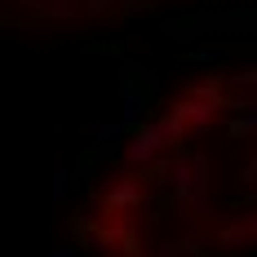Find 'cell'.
<instances>
[{
  "mask_svg": "<svg viewBox=\"0 0 257 257\" xmlns=\"http://www.w3.org/2000/svg\"><path fill=\"white\" fill-rule=\"evenodd\" d=\"M253 231H257V222H253Z\"/></svg>",
  "mask_w": 257,
  "mask_h": 257,
  "instance_id": "52a82bcc",
  "label": "cell"
},
{
  "mask_svg": "<svg viewBox=\"0 0 257 257\" xmlns=\"http://www.w3.org/2000/svg\"><path fill=\"white\" fill-rule=\"evenodd\" d=\"M217 106H222V89L208 80V84H200V89H191L186 98H182L178 106H173V115H178L186 128H204L213 124V115H217Z\"/></svg>",
  "mask_w": 257,
  "mask_h": 257,
  "instance_id": "6da1fadb",
  "label": "cell"
},
{
  "mask_svg": "<svg viewBox=\"0 0 257 257\" xmlns=\"http://www.w3.org/2000/svg\"><path fill=\"white\" fill-rule=\"evenodd\" d=\"M142 200H147V186H142V178H138V173H124V178H115L111 186H106L102 213H106V217H120V213H133Z\"/></svg>",
  "mask_w": 257,
  "mask_h": 257,
  "instance_id": "7a4b0ae2",
  "label": "cell"
},
{
  "mask_svg": "<svg viewBox=\"0 0 257 257\" xmlns=\"http://www.w3.org/2000/svg\"><path fill=\"white\" fill-rule=\"evenodd\" d=\"M253 173H257V160H253Z\"/></svg>",
  "mask_w": 257,
  "mask_h": 257,
  "instance_id": "8992f818",
  "label": "cell"
},
{
  "mask_svg": "<svg viewBox=\"0 0 257 257\" xmlns=\"http://www.w3.org/2000/svg\"><path fill=\"white\" fill-rule=\"evenodd\" d=\"M160 151H164V138H160V128H147V133H138V138H133L128 160H133V164H151Z\"/></svg>",
  "mask_w": 257,
  "mask_h": 257,
  "instance_id": "3957f363",
  "label": "cell"
},
{
  "mask_svg": "<svg viewBox=\"0 0 257 257\" xmlns=\"http://www.w3.org/2000/svg\"><path fill=\"white\" fill-rule=\"evenodd\" d=\"M248 239V226H226L222 231V244H244Z\"/></svg>",
  "mask_w": 257,
  "mask_h": 257,
  "instance_id": "5b68a950",
  "label": "cell"
},
{
  "mask_svg": "<svg viewBox=\"0 0 257 257\" xmlns=\"http://www.w3.org/2000/svg\"><path fill=\"white\" fill-rule=\"evenodd\" d=\"M98 235H102V244H115L120 253H133V231H124V226H106Z\"/></svg>",
  "mask_w": 257,
  "mask_h": 257,
  "instance_id": "277c9868",
  "label": "cell"
}]
</instances>
